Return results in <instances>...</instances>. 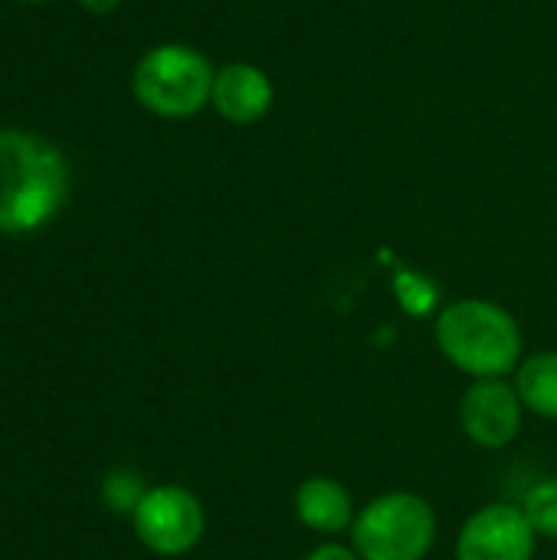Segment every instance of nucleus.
<instances>
[{"mask_svg": "<svg viewBox=\"0 0 557 560\" xmlns=\"http://www.w3.org/2000/svg\"><path fill=\"white\" fill-rule=\"evenodd\" d=\"M69 190L62 151L30 131H0V233H30L49 223Z\"/></svg>", "mask_w": 557, "mask_h": 560, "instance_id": "1", "label": "nucleus"}, {"mask_svg": "<svg viewBox=\"0 0 557 560\" xmlns=\"http://www.w3.org/2000/svg\"><path fill=\"white\" fill-rule=\"evenodd\" d=\"M437 345L463 374L506 377L522 361V328L496 302L460 299L437 318Z\"/></svg>", "mask_w": 557, "mask_h": 560, "instance_id": "2", "label": "nucleus"}, {"mask_svg": "<svg viewBox=\"0 0 557 560\" xmlns=\"http://www.w3.org/2000/svg\"><path fill=\"white\" fill-rule=\"evenodd\" d=\"M213 66L190 46L164 43L144 52L135 66V95L138 102L164 118L197 115L213 95Z\"/></svg>", "mask_w": 557, "mask_h": 560, "instance_id": "3", "label": "nucleus"}, {"mask_svg": "<svg viewBox=\"0 0 557 560\" xmlns=\"http://www.w3.org/2000/svg\"><path fill=\"white\" fill-rule=\"evenodd\" d=\"M433 538V509L414 492H387L368 502L351 525V548L361 560H423Z\"/></svg>", "mask_w": 557, "mask_h": 560, "instance_id": "4", "label": "nucleus"}, {"mask_svg": "<svg viewBox=\"0 0 557 560\" xmlns=\"http://www.w3.org/2000/svg\"><path fill=\"white\" fill-rule=\"evenodd\" d=\"M204 509L200 502L181 486H161L144 492L141 505L135 509V535L138 541L161 555L177 558L187 555L204 535Z\"/></svg>", "mask_w": 557, "mask_h": 560, "instance_id": "5", "label": "nucleus"}, {"mask_svg": "<svg viewBox=\"0 0 557 560\" xmlns=\"http://www.w3.org/2000/svg\"><path fill=\"white\" fill-rule=\"evenodd\" d=\"M535 528L515 505H486L460 532L456 560H532Z\"/></svg>", "mask_w": 557, "mask_h": 560, "instance_id": "6", "label": "nucleus"}, {"mask_svg": "<svg viewBox=\"0 0 557 560\" xmlns=\"http://www.w3.org/2000/svg\"><path fill=\"white\" fill-rule=\"evenodd\" d=\"M522 410L525 404L515 387H509L502 377H486L469 384V390L463 394L460 420L473 443L486 450H502L519 436Z\"/></svg>", "mask_w": 557, "mask_h": 560, "instance_id": "7", "label": "nucleus"}, {"mask_svg": "<svg viewBox=\"0 0 557 560\" xmlns=\"http://www.w3.org/2000/svg\"><path fill=\"white\" fill-rule=\"evenodd\" d=\"M272 82L253 62H230L213 79V108L233 125H256L272 108Z\"/></svg>", "mask_w": 557, "mask_h": 560, "instance_id": "8", "label": "nucleus"}, {"mask_svg": "<svg viewBox=\"0 0 557 560\" xmlns=\"http://www.w3.org/2000/svg\"><path fill=\"white\" fill-rule=\"evenodd\" d=\"M292 509H295V518L318 532V535H338L345 532L348 525H355V505H351V495L348 489L332 479V476H312L305 479L299 489H295V499H292Z\"/></svg>", "mask_w": 557, "mask_h": 560, "instance_id": "9", "label": "nucleus"}, {"mask_svg": "<svg viewBox=\"0 0 557 560\" xmlns=\"http://www.w3.org/2000/svg\"><path fill=\"white\" fill-rule=\"evenodd\" d=\"M515 390L532 413L557 420V351L532 354L525 364H519Z\"/></svg>", "mask_w": 557, "mask_h": 560, "instance_id": "10", "label": "nucleus"}, {"mask_svg": "<svg viewBox=\"0 0 557 560\" xmlns=\"http://www.w3.org/2000/svg\"><path fill=\"white\" fill-rule=\"evenodd\" d=\"M522 512H525L529 525L535 528V535L557 538V479H545L535 489H529Z\"/></svg>", "mask_w": 557, "mask_h": 560, "instance_id": "11", "label": "nucleus"}, {"mask_svg": "<svg viewBox=\"0 0 557 560\" xmlns=\"http://www.w3.org/2000/svg\"><path fill=\"white\" fill-rule=\"evenodd\" d=\"M105 502L115 509V512H135L144 499V489H141V479L128 469H115L108 472L105 479Z\"/></svg>", "mask_w": 557, "mask_h": 560, "instance_id": "12", "label": "nucleus"}, {"mask_svg": "<svg viewBox=\"0 0 557 560\" xmlns=\"http://www.w3.org/2000/svg\"><path fill=\"white\" fill-rule=\"evenodd\" d=\"M305 560H361L355 548H345V545H318Z\"/></svg>", "mask_w": 557, "mask_h": 560, "instance_id": "13", "label": "nucleus"}, {"mask_svg": "<svg viewBox=\"0 0 557 560\" xmlns=\"http://www.w3.org/2000/svg\"><path fill=\"white\" fill-rule=\"evenodd\" d=\"M89 13H108V10H115L118 7V0H79Z\"/></svg>", "mask_w": 557, "mask_h": 560, "instance_id": "14", "label": "nucleus"}, {"mask_svg": "<svg viewBox=\"0 0 557 560\" xmlns=\"http://www.w3.org/2000/svg\"><path fill=\"white\" fill-rule=\"evenodd\" d=\"M23 3H39V0H23Z\"/></svg>", "mask_w": 557, "mask_h": 560, "instance_id": "15", "label": "nucleus"}]
</instances>
